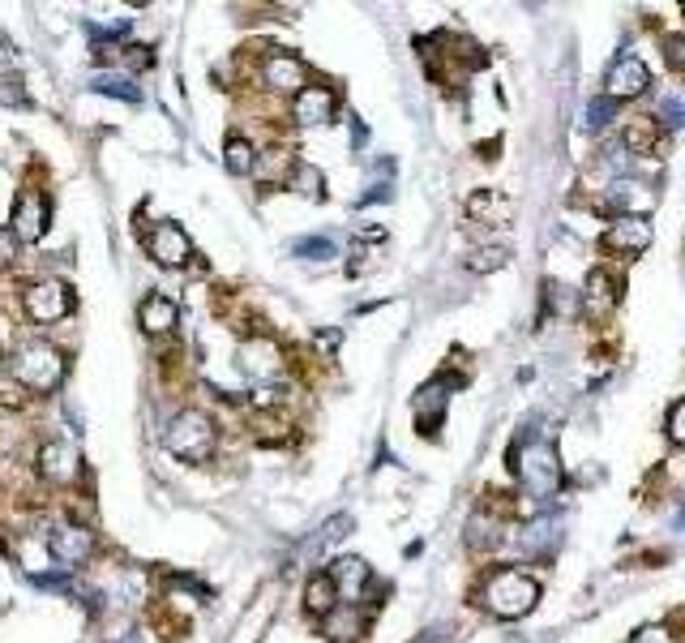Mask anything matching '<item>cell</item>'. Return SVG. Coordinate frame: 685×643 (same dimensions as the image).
<instances>
[{"label": "cell", "instance_id": "cell-1", "mask_svg": "<svg viewBox=\"0 0 685 643\" xmlns=\"http://www.w3.org/2000/svg\"><path fill=\"white\" fill-rule=\"evenodd\" d=\"M536 601H540V583H536L532 574L514 571V567L493 571L484 579V588H479V605H484L493 618H506V622L532 614Z\"/></svg>", "mask_w": 685, "mask_h": 643}, {"label": "cell", "instance_id": "cell-2", "mask_svg": "<svg viewBox=\"0 0 685 643\" xmlns=\"http://www.w3.org/2000/svg\"><path fill=\"white\" fill-rule=\"evenodd\" d=\"M9 373L26 386V391H57L61 382H65V357L52 348V344H43V339H26V344H17L13 348V357H9Z\"/></svg>", "mask_w": 685, "mask_h": 643}, {"label": "cell", "instance_id": "cell-3", "mask_svg": "<svg viewBox=\"0 0 685 643\" xmlns=\"http://www.w3.org/2000/svg\"><path fill=\"white\" fill-rule=\"evenodd\" d=\"M514 472H519V485L532 494V498H552L561 490V459H557V446L548 437H532L514 450Z\"/></svg>", "mask_w": 685, "mask_h": 643}, {"label": "cell", "instance_id": "cell-4", "mask_svg": "<svg viewBox=\"0 0 685 643\" xmlns=\"http://www.w3.org/2000/svg\"><path fill=\"white\" fill-rule=\"evenodd\" d=\"M163 442H167V450H172L176 459L202 463V459H210V450H214V421H210L205 412L185 408V412L172 417V425H167V433H163Z\"/></svg>", "mask_w": 685, "mask_h": 643}, {"label": "cell", "instance_id": "cell-5", "mask_svg": "<svg viewBox=\"0 0 685 643\" xmlns=\"http://www.w3.org/2000/svg\"><path fill=\"white\" fill-rule=\"evenodd\" d=\"M651 86V70L634 57V52H625V57H616L613 65H609V77H605V95L621 103V99H638L643 90Z\"/></svg>", "mask_w": 685, "mask_h": 643}, {"label": "cell", "instance_id": "cell-6", "mask_svg": "<svg viewBox=\"0 0 685 643\" xmlns=\"http://www.w3.org/2000/svg\"><path fill=\"white\" fill-rule=\"evenodd\" d=\"M146 254L159 262V267H185L194 258V245L185 236V227L176 223H154L150 236H146Z\"/></svg>", "mask_w": 685, "mask_h": 643}, {"label": "cell", "instance_id": "cell-7", "mask_svg": "<svg viewBox=\"0 0 685 643\" xmlns=\"http://www.w3.org/2000/svg\"><path fill=\"white\" fill-rule=\"evenodd\" d=\"M236 360H240V373H245V378H253V382H271L274 373L283 369V348H278L274 339H266V335H253V339L240 344Z\"/></svg>", "mask_w": 685, "mask_h": 643}, {"label": "cell", "instance_id": "cell-8", "mask_svg": "<svg viewBox=\"0 0 685 643\" xmlns=\"http://www.w3.org/2000/svg\"><path fill=\"white\" fill-rule=\"evenodd\" d=\"M48 549H52L57 562L77 567V562H86V558L95 554V532L82 528V523H57V528L48 532Z\"/></svg>", "mask_w": 685, "mask_h": 643}, {"label": "cell", "instance_id": "cell-9", "mask_svg": "<svg viewBox=\"0 0 685 643\" xmlns=\"http://www.w3.org/2000/svg\"><path fill=\"white\" fill-rule=\"evenodd\" d=\"M651 240H656V227H651L647 214H621L605 232V245L616 249V254H643Z\"/></svg>", "mask_w": 685, "mask_h": 643}, {"label": "cell", "instance_id": "cell-10", "mask_svg": "<svg viewBox=\"0 0 685 643\" xmlns=\"http://www.w3.org/2000/svg\"><path fill=\"white\" fill-rule=\"evenodd\" d=\"M68 309H73V292H68L65 284L48 280V284L26 287V313H30L35 322H61Z\"/></svg>", "mask_w": 685, "mask_h": 643}, {"label": "cell", "instance_id": "cell-11", "mask_svg": "<svg viewBox=\"0 0 685 643\" xmlns=\"http://www.w3.org/2000/svg\"><path fill=\"white\" fill-rule=\"evenodd\" d=\"M262 82L274 95H300L309 86V70H304V61H296L287 52H274V57L262 61Z\"/></svg>", "mask_w": 685, "mask_h": 643}, {"label": "cell", "instance_id": "cell-12", "mask_svg": "<svg viewBox=\"0 0 685 643\" xmlns=\"http://www.w3.org/2000/svg\"><path fill=\"white\" fill-rule=\"evenodd\" d=\"M43 232H48V198L35 194V189L17 194V202H13V236L35 245Z\"/></svg>", "mask_w": 685, "mask_h": 643}, {"label": "cell", "instance_id": "cell-13", "mask_svg": "<svg viewBox=\"0 0 685 643\" xmlns=\"http://www.w3.org/2000/svg\"><path fill=\"white\" fill-rule=\"evenodd\" d=\"M335 108H339V99H335L331 86H304V90L291 99L296 125H331V121H335Z\"/></svg>", "mask_w": 685, "mask_h": 643}, {"label": "cell", "instance_id": "cell-14", "mask_svg": "<svg viewBox=\"0 0 685 643\" xmlns=\"http://www.w3.org/2000/svg\"><path fill=\"white\" fill-rule=\"evenodd\" d=\"M39 472L48 481H57V485H68V481H77L82 459H77V450L68 442H43L39 446Z\"/></svg>", "mask_w": 685, "mask_h": 643}, {"label": "cell", "instance_id": "cell-15", "mask_svg": "<svg viewBox=\"0 0 685 643\" xmlns=\"http://www.w3.org/2000/svg\"><path fill=\"white\" fill-rule=\"evenodd\" d=\"M616 305H621V284H616V275L591 271V275H587V287H583V309H587L591 318H609Z\"/></svg>", "mask_w": 685, "mask_h": 643}, {"label": "cell", "instance_id": "cell-16", "mask_svg": "<svg viewBox=\"0 0 685 643\" xmlns=\"http://www.w3.org/2000/svg\"><path fill=\"white\" fill-rule=\"evenodd\" d=\"M326 574L335 579V588H339L342 601H360V596H364V588H369V579H373V571H369V562H364V558H335Z\"/></svg>", "mask_w": 685, "mask_h": 643}, {"label": "cell", "instance_id": "cell-17", "mask_svg": "<svg viewBox=\"0 0 685 643\" xmlns=\"http://www.w3.org/2000/svg\"><path fill=\"white\" fill-rule=\"evenodd\" d=\"M137 318H141V331H146V335H167V331L180 322V309H176L172 296H159V292H154V296L141 300Z\"/></svg>", "mask_w": 685, "mask_h": 643}, {"label": "cell", "instance_id": "cell-18", "mask_svg": "<svg viewBox=\"0 0 685 643\" xmlns=\"http://www.w3.org/2000/svg\"><path fill=\"white\" fill-rule=\"evenodd\" d=\"M446 404H450L446 382H441V378H437V382H428V386L415 395V425L424 429V433H433V429L441 425V417H446Z\"/></svg>", "mask_w": 685, "mask_h": 643}, {"label": "cell", "instance_id": "cell-19", "mask_svg": "<svg viewBox=\"0 0 685 643\" xmlns=\"http://www.w3.org/2000/svg\"><path fill=\"white\" fill-rule=\"evenodd\" d=\"M339 588H335V579L331 574H313L309 583H304V609L309 614H317V618H331L335 609H339Z\"/></svg>", "mask_w": 685, "mask_h": 643}, {"label": "cell", "instance_id": "cell-20", "mask_svg": "<svg viewBox=\"0 0 685 643\" xmlns=\"http://www.w3.org/2000/svg\"><path fill=\"white\" fill-rule=\"evenodd\" d=\"M468 545L476 549V554H484V549H497L501 545V523L493 519V515H472V523H468Z\"/></svg>", "mask_w": 685, "mask_h": 643}, {"label": "cell", "instance_id": "cell-21", "mask_svg": "<svg viewBox=\"0 0 685 643\" xmlns=\"http://www.w3.org/2000/svg\"><path fill=\"white\" fill-rule=\"evenodd\" d=\"M223 163H227L232 176H249V172H258V150L245 143V138H227V146H223Z\"/></svg>", "mask_w": 685, "mask_h": 643}, {"label": "cell", "instance_id": "cell-22", "mask_svg": "<svg viewBox=\"0 0 685 643\" xmlns=\"http://www.w3.org/2000/svg\"><path fill=\"white\" fill-rule=\"evenodd\" d=\"M291 254H296V258H309V262H331V258H339V245H335L331 236H304V240L291 245Z\"/></svg>", "mask_w": 685, "mask_h": 643}, {"label": "cell", "instance_id": "cell-23", "mask_svg": "<svg viewBox=\"0 0 685 643\" xmlns=\"http://www.w3.org/2000/svg\"><path fill=\"white\" fill-rule=\"evenodd\" d=\"M291 189L304 194V198H317V202L326 198V189H322V172H317L313 163H296V168H291Z\"/></svg>", "mask_w": 685, "mask_h": 643}, {"label": "cell", "instance_id": "cell-24", "mask_svg": "<svg viewBox=\"0 0 685 643\" xmlns=\"http://www.w3.org/2000/svg\"><path fill=\"white\" fill-rule=\"evenodd\" d=\"M656 129H660V125H656V121H647V116L630 121V125H625V150H638V154H643V150H651V143H656Z\"/></svg>", "mask_w": 685, "mask_h": 643}, {"label": "cell", "instance_id": "cell-25", "mask_svg": "<svg viewBox=\"0 0 685 643\" xmlns=\"http://www.w3.org/2000/svg\"><path fill=\"white\" fill-rule=\"evenodd\" d=\"M583 116H587L583 125H587L591 134H600V129H605V125L616 116V103L609 99V95H600V99H591V103H587V112H583Z\"/></svg>", "mask_w": 685, "mask_h": 643}, {"label": "cell", "instance_id": "cell-26", "mask_svg": "<svg viewBox=\"0 0 685 643\" xmlns=\"http://www.w3.org/2000/svg\"><path fill=\"white\" fill-rule=\"evenodd\" d=\"M472 214H488V219L501 227V223L510 219V202L497 198V194H476V198H472Z\"/></svg>", "mask_w": 685, "mask_h": 643}, {"label": "cell", "instance_id": "cell-27", "mask_svg": "<svg viewBox=\"0 0 685 643\" xmlns=\"http://www.w3.org/2000/svg\"><path fill=\"white\" fill-rule=\"evenodd\" d=\"M95 90H103V95H116V99H125V103H137V86L129 77H116V73H103V77H95Z\"/></svg>", "mask_w": 685, "mask_h": 643}, {"label": "cell", "instance_id": "cell-28", "mask_svg": "<svg viewBox=\"0 0 685 643\" xmlns=\"http://www.w3.org/2000/svg\"><path fill=\"white\" fill-rule=\"evenodd\" d=\"M548 541H557V532H552V523H532V528H523V536H519V549L523 554H540V545H548Z\"/></svg>", "mask_w": 685, "mask_h": 643}, {"label": "cell", "instance_id": "cell-29", "mask_svg": "<svg viewBox=\"0 0 685 643\" xmlns=\"http://www.w3.org/2000/svg\"><path fill=\"white\" fill-rule=\"evenodd\" d=\"M660 121H664V129H682L685 125V103L682 99H673V95H669V99H660V108H656V125H660Z\"/></svg>", "mask_w": 685, "mask_h": 643}, {"label": "cell", "instance_id": "cell-30", "mask_svg": "<svg viewBox=\"0 0 685 643\" xmlns=\"http://www.w3.org/2000/svg\"><path fill=\"white\" fill-rule=\"evenodd\" d=\"M326 622H331V640H356V631H360V618H356V614H339V618L331 614Z\"/></svg>", "mask_w": 685, "mask_h": 643}, {"label": "cell", "instance_id": "cell-31", "mask_svg": "<svg viewBox=\"0 0 685 643\" xmlns=\"http://www.w3.org/2000/svg\"><path fill=\"white\" fill-rule=\"evenodd\" d=\"M468 267L472 271H497V267H506V249H476Z\"/></svg>", "mask_w": 685, "mask_h": 643}, {"label": "cell", "instance_id": "cell-32", "mask_svg": "<svg viewBox=\"0 0 685 643\" xmlns=\"http://www.w3.org/2000/svg\"><path fill=\"white\" fill-rule=\"evenodd\" d=\"M664 61L677 73H685V35H669L664 39Z\"/></svg>", "mask_w": 685, "mask_h": 643}, {"label": "cell", "instance_id": "cell-33", "mask_svg": "<svg viewBox=\"0 0 685 643\" xmlns=\"http://www.w3.org/2000/svg\"><path fill=\"white\" fill-rule=\"evenodd\" d=\"M669 442L685 446V399H677L673 412H669Z\"/></svg>", "mask_w": 685, "mask_h": 643}, {"label": "cell", "instance_id": "cell-34", "mask_svg": "<svg viewBox=\"0 0 685 643\" xmlns=\"http://www.w3.org/2000/svg\"><path fill=\"white\" fill-rule=\"evenodd\" d=\"M630 643H673V635H669V627H638L634 635H630Z\"/></svg>", "mask_w": 685, "mask_h": 643}, {"label": "cell", "instance_id": "cell-35", "mask_svg": "<svg viewBox=\"0 0 685 643\" xmlns=\"http://www.w3.org/2000/svg\"><path fill=\"white\" fill-rule=\"evenodd\" d=\"M13 254H17V236H13V227H0V267H9Z\"/></svg>", "mask_w": 685, "mask_h": 643}]
</instances>
